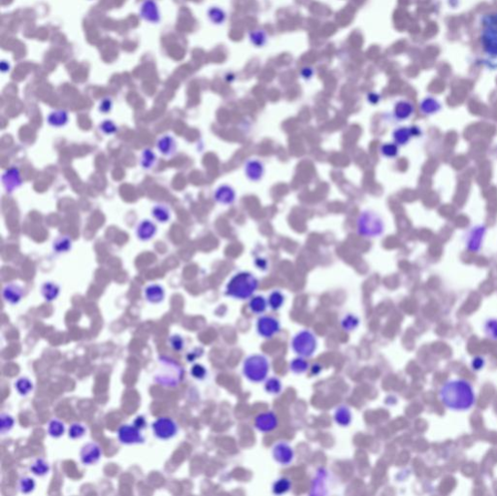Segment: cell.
<instances>
[{
  "label": "cell",
  "instance_id": "25",
  "mask_svg": "<svg viewBox=\"0 0 497 496\" xmlns=\"http://www.w3.org/2000/svg\"><path fill=\"white\" fill-rule=\"evenodd\" d=\"M335 422L341 426H348L351 421V411L346 407H340L335 412Z\"/></svg>",
  "mask_w": 497,
  "mask_h": 496
},
{
  "label": "cell",
  "instance_id": "29",
  "mask_svg": "<svg viewBox=\"0 0 497 496\" xmlns=\"http://www.w3.org/2000/svg\"><path fill=\"white\" fill-rule=\"evenodd\" d=\"M86 433H87L86 426L80 423H72L68 429V436L73 440L84 437Z\"/></svg>",
  "mask_w": 497,
  "mask_h": 496
},
{
  "label": "cell",
  "instance_id": "1",
  "mask_svg": "<svg viewBox=\"0 0 497 496\" xmlns=\"http://www.w3.org/2000/svg\"><path fill=\"white\" fill-rule=\"evenodd\" d=\"M442 402L453 411H467L475 403V394L472 386L463 380L447 382L440 391Z\"/></svg>",
  "mask_w": 497,
  "mask_h": 496
},
{
  "label": "cell",
  "instance_id": "18",
  "mask_svg": "<svg viewBox=\"0 0 497 496\" xmlns=\"http://www.w3.org/2000/svg\"><path fill=\"white\" fill-rule=\"evenodd\" d=\"M170 210L167 206L163 204L155 205L152 209V216L158 222L165 223L169 221L171 218Z\"/></svg>",
  "mask_w": 497,
  "mask_h": 496
},
{
  "label": "cell",
  "instance_id": "37",
  "mask_svg": "<svg viewBox=\"0 0 497 496\" xmlns=\"http://www.w3.org/2000/svg\"><path fill=\"white\" fill-rule=\"evenodd\" d=\"M169 344L171 348L176 351H181L184 349V339L182 336L173 335L169 338Z\"/></svg>",
  "mask_w": 497,
  "mask_h": 496
},
{
  "label": "cell",
  "instance_id": "6",
  "mask_svg": "<svg viewBox=\"0 0 497 496\" xmlns=\"http://www.w3.org/2000/svg\"><path fill=\"white\" fill-rule=\"evenodd\" d=\"M178 424L168 417H161L152 423V430L156 437L160 440H169L175 437L178 433Z\"/></svg>",
  "mask_w": 497,
  "mask_h": 496
},
{
  "label": "cell",
  "instance_id": "17",
  "mask_svg": "<svg viewBox=\"0 0 497 496\" xmlns=\"http://www.w3.org/2000/svg\"><path fill=\"white\" fill-rule=\"evenodd\" d=\"M59 286L54 282H46L41 287V294L47 302H52L59 297Z\"/></svg>",
  "mask_w": 497,
  "mask_h": 496
},
{
  "label": "cell",
  "instance_id": "7",
  "mask_svg": "<svg viewBox=\"0 0 497 496\" xmlns=\"http://www.w3.org/2000/svg\"><path fill=\"white\" fill-rule=\"evenodd\" d=\"M117 439L120 444L127 446L145 443V438L142 435L141 430L134 424L120 425L117 429Z\"/></svg>",
  "mask_w": 497,
  "mask_h": 496
},
{
  "label": "cell",
  "instance_id": "12",
  "mask_svg": "<svg viewBox=\"0 0 497 496\" xmlns=\"http://www.w3.org/2000/svg\"><path fill=\"white\" fill-rule=\"evenodd\" d=\"M2 296L5 302L10 305H17L24 297L23 289L16 284H8L3 288Z\"/></svg>",
  "mask_w": 497,
  "mask_h": 496
},
{
  "label": "cell",
  "instance_id": "36",
  "mask_svg": "<svg viewBox=\"0 0 497 496\" xmlns=\"http://www.w3.org/2000/svg\"><path fill=\"white\" fill-rule=\"evenodd\" d=\"M190 374L195 379L203 380L207 375V370L201 364H194L190 369Z\"/></svg>",
  "mask_w": 497,
  "mask_h": 496
},
{
  "label": "cell",
  "instance_id": "22",
  "mask_svg": "<svg viewBox=\"0 0 497 496\" xmlns=\"http://www.w3.org/2000/svg\"><path fill=\"white\" fill-rule=\"evenodd\" d=\"M65 432V425L58 419H53L48 424V433L51 437H61Z\"/></svg>",
  "mask_w": 497,
  "mask_h": 496
},
{
  "label": "cell",
  "instance_id": "24",
  "mask_svg": "<svg viewBox=\"0 0 497 496\" xmlns=\"http://www.w3.org/2000/svg\"><path fill=\"white\" fill-rule=\"evenodd\" d=\"M15 388L19 394L22 396H27L33 391V384L29 378L21 377L16 381Z\"/></svg>",
  "mask_w": 497,
  "mask_h": 496
},
{
  "label": "cell",
  "instance_id": "10",
  "mask_svg": "<svg viewBox=\"0 0 497 496\" xmlns=\"http://www.w3.org/2000/svg\"><path fill=\"white\" fill-rule=\"evenodd\" d=\"M272 454L274 459L282 465H288L293 461V450L287 443L281 442L274 446Z\"/></svg>",
  "mask_w": 497,
  "mask_h": 496
},
{
  "label": "cell",
  "instance_id": "30",
  "mask_svg": "<svg viewBox=\"0 0 497 496\" xmlns=\"http://www.w3.org/2000/svg\"><path fill=\"white\" fill-rule=\"evenodd\" d=\"M36 482L33 478L30 477H22L19 480V489L23 493H30L35 489Z\"/></svg>",
  "mask_w": 497,
  "mask_h": 496
},
{
  "label": "cell",
  "instance_id": "34",
  "mask_svg": "<svg viewBox=\"0 0 497 496\" xmlns=\"http://www.w3.org/2000/svg\"><path fill=\"white\" fill-rule=\"evenodd\" d=\"M284 300H285V298L281 292H274L270 294L268 303L273 310H278L279 308H281L283 305Z\"/></svg>",
  "mask_w": 497,
  "mask_h": 496
},
{
  "label": "cell",
  "instance_id": "32",
  "mask_svg": "<svg viewBox=\"0 0 497 496\" xmlns=\"http://www.w3.org/2000/svg\"><path fill=\"white\" fill-rule=\"evenodd\" d=\"M247 173L253 180H258L263 174V167L258 161H251L247 165Z\"/></svg>",
  "mask_w": 497,
  "mask_h": 496
},
{
  "label": "cell",
  "instance_id": "19",
  "mask_svg": "<svg viewBox=\"0 0 497 496\" xmlns=\"http://www.w3.org/2000/svg\"><path fill=\"white\" fill-rule=\"evenodd\" d=\"M50 464L45 460L44 458H37L30 465V470L32 474L38 477H44L50 472Z\"/></svg>",
  "mask_w": 497,
  "mask_h": 496
},
{
  "label": "cell",
  "instance_id": "21",
  "mask_svg": "<svg viewBox=\"0 0 497 496\" xmlns=\"http://www.w3.org/2000/svg\"><path fill=\"white\" fill-rule=\"evenodd\" d=\"M215 198L217 201L222 204L231 203L234 199L233 190L226 186H222L216 191Z\"/></svg>",
  "mask_w": 497,
  "mask_h": 496
},
{
  "label": "cell",
  "instance_id": "26",
  "mask_svg": "<svg viewBox=\"0 0 497 496\" xmlns=\"http://www.w3.org/2000/svg\"><path fill=\"white\" fill-rule=\"evenodd\" d=\"M156 161H157V156L155 155V153L152 150L146 149L145 151H143V153L141 155V159H140V164L144 169H146V170L152 169L154 167Z\"/></svg>",
  "mask_w": 497,
  "mask_h": 496
},
{
  "label": "cell",
  "instance_id": "40",
  "mask_svg": "<svg viewBox=\"0 0 497 496\" xmlns=\"http://www.w3.org/2000/svg\"><path fill=\"white\" fill-rule=\"evenodd\" d=\"M357 324H358L357 319L352 317V316H348L347 318H345V320L343 321V327L347 330L353 329Z\"/></svg>",
  "mask_w": 497,
  "mask_h": 496
},
{
  "label": "cell",
  "instance_id": "41",
  "mask_svg": "<svg viewBox=\"0 0 497 496\" xmlns=\"http://www.w3.org/2000/svg\"><path fill=\"white\" fill-rule=\"evenodd\" d=\"M409 138V132L407 130H400L395 132V139L399 143H405Z\"/></svg>",
  "mask_w": 497,
  "mask_h": 496
},
{
  "label": "cell",
  "instance_id": "14",
  "mask_svg": "<svg viewBox=\"0 0 497 496\" xmlns=\"http://www.w3.org/2000/svg\"><path fill=\"white\" fill-rule=\"evenodd\" d=\"M3 186L8 192H12L17 190L22 185V178L20 170L16 167L8 169L2 177Z\"/></svg>",
  "mask_w": 497,
  "mask_h": 496
},
{
  "label": "cell",
  "instance_id": "33",
  "mask_svg": "<svg viewBox=\"0 0 497 496\" xmlns=\"http://www.w3.org/2000/svg\"><path fill=\"white\" fill-rule=\"evenodd\" d=\"M308 367H309V364L303 357L295 358L291 362V370L295 374L304 373L305 371H307Z\"/></svg>",
  "mask_w": 497,
  "mask_h": 496
},
{
  "label": "cell",
  "instance_id": "27",
  "mask_svg": "<svg viewBox=\"0 0 497 496\" xmlns=\"http://www.w3.org/2000/svg\"><path fill=\"white\" fill-rule=\"evenodd\" d=\"M15 425L14 418L6 413H2L0 416V432L2 435L11 431Z\"/></svg>",
  "mask_w": 497,
  "mask_h": 496
},
{
  "label": "cell",
  "instance_id": "16",
  "mask_svg": "<svg viewBox=\"0 0 497 496\" xmlns=\"http://www.w3.org/2000/svg\"><path fill=\"white\" fill-rule=\"evenodd\" d=\"M158 149L161 155L165 157H171L176 153L175 139L170 135H164L158 141Z\"/></svg>",
  "mask_w": 497,
  "mask_h": 496
},
{
  "label": "cell",
  "instance_id": "23",
  "mask_svg": "<svg viewBox=\"0 0 497 496\" xmlns=\"http://www.w3.org/2000/svg\"><path fill=\"white\" fill-rule=\"evenodd\" d=\"M72 248V241L68 236H60L53 244V250L57 254H65Z\"/></svg>",
  "mask_w": 497,
  "mask_h": 496
},
{
  "label": "cell",
  "instance_id": "39",
  "mask_svg": "<svg viewBox=\"0 0 497 496\" xmlns=\"http://www.w3.org/2000/svg\"><path fill=\"white\" fill-rule=\"evenodd\" d=\"M484 329L487 335L490 336L493 339H497V321L495 320L487 321L484 325Z\"/></svg>",
  "mask_w": 497,
  "mask_h": 496
},
{
  "label": "cell",
  "instance_id": "4",
  "mask_svg": "<svg viewBox=\"0 0 497 496\" xmlns=\"http://www.w3.org/2000/svg\"><path fill=\"white\" fill-rule=\"evenodd\" d=\"M269 371V362L267 358L261 355L255 354L247 357L243 364L244 376L253 383L263 382L267 377Z\"/></svg>",
  "mask_w": 497,
  "mask_h": 496
},
{
  "label": "cell",
  "instance_id": "42",
  "mask_svg": "<svg viewBox=\"0 0 497 496\" xmlns=\"http://www.w3.org/2000/svg\"><path fill=\"white\" fill-rule=\"evenodd\" d=\"M133 424H134L137 428H139L140 430L145 429L147 425L146 420H145V418H144L143 416H138V417L135 419V421H134V423H133Z\"/></svg>",
  "mask_w": 497,
  "mask_h": 496
},
{
  "label": "cell",
  "instance_id": "3",
  "mask_svg": "<svg viewBox=\"0 0 497 496\" xmlns=\"http://www.w3.org/2000/svg\"><path fill=\"white\" fill-rule=\"evenodd\" d=\"M258 285V280L252 274L247 272L238 273L227 284L225 293L235 299L245 300L257 291Z\"/></svg>",
  "mask_w": 497,
  "mask_h": 496
},
{
  "label": "cell",
  "instance_id": "2",
  "mask_svg": "<svg viewBox=\"0 0 497 496\" xmlns=\"http://www.w3.org/2000/svg\"><path fill=\"white\" fill-rule=\"evenodd\" d=\"M184 374V368L179 362L168 356H161L158 360L154 380L162 387L176 388L182 383Z\"/></svg>",
  "mask_w": 497,
  "mask_h": 496
},
{
  "label": "cell",
  "instance_id": "9",
  "mask_svg": "<svg viewBox=\"0 0 497 496\" xmlns=\"http://www.w3.org/2000/svg\"><path fill=\"white\" fill-rule=\"evenodd\" d=\"M257 330L264 338H271L280 331V323L272 317H263L257 322Z\"/></svg>",
  "mask_w": 497,
  "mask_h": 496
},
{
  "label": "cell",
  "instance_id": "44",
  "mask_svg": "<svg viewBox=\"0 0 497 496\" xmlns=\"http://www.w3.org/2000/svg\"><path fill=\"white\" fill-rule=\"evenodd\" d=\"M197 351H198L197 350H193V351H190V353L188 354V356H187V357H188V360H189L190 362L193 361V360H195V359H196V358H197V357L201 354V351H199L198 353H196Z\"/></svg>",
  "mask_w": 497,
  "mask_h": 496
},
{
  "label": "cell",
  "instance_id": "28",
  "mask_svg": "<svg viewBox=\"0 0 497 496\" xmlns=\"http://www.w3.org/2000/svg\"><path fill=\"white\" fill-rule=\"evenodd\" d=\"M248 306L255 314H262L267 308V302L263 296H256L251 300Z\"/></svg>",
  "mask_w": 497,
  "mask_h": 496
},
{
  "label": "cell",
  "instance_id": "8",
  "mask_svg": "<svg viewBox=\"0 0 497 496\" xmlns=\"http://www.w3.org/2000/svg\"><path fill=\"white\" fill-rule=\"evenodd\" d=\"M102 456V450L96 443H88L84 445L80 452L81 462L86 465H93L97 463Z\"/></svg>",
  "mask_w": 497,
  "mask_h": 496
},
{
  "label": "cell",
  "instance_id": "5",
  "mask_svg": "<svg viewBox=\"0 0 497 496\" xmlns=\"http://www.w3.org/2000/svg\"><path fill=\"white\" fill-rule=\"evenodd\" d=\"M292 347L298 355L309 357L316 351L317 340L313 333L308 330H303L293 337Z\"/></svg>",
  "mask_w": 497,
  "mask_h": 496
},
{
  "label": "cell",
  "instance_id": "13",
  "mask_svg": "<svg viewBox=\"0 0 497 496\" xmlns=\"http://www.w3.org/2000/svg\"><path fill=\"white\" fill-rule=\"evenodd\" d=\"M157 225L150 219L141 220L136 227V236L139 240L147 242L157 234Z\"/></svg>",
  "mask_w": 497,
  "mask_h": 496
},
{
  "label": "cell",
  "instance_id": "43",
  "mask_svg": "<svg viewBox=\"0 0 497 496\" xmlns=\"http://www.w3.org/2000/svg\"><path fill=\"white\" fill-rule=\"evenodd\" d=\"M396 152H397L396 148L393 145H387V146H384L383 148V153L389 157H394L396 154Z\"/></svg>",
  "mask_w": 497,
  "mask_h": 496
},
{
  "label": "cell",
  "instance_id": "35",
  "mask_svg": "<svg viewBox=\"0 0 497 496\" xmlns=\"http://www.w3.org/2000/svg\"><path fill=\"white\" fill-rule=\"evenodd\" d=\"M281 389H282V386H281V383H280V381L278 379L272 378V379L268 380L266 382L265 390L269 394H279L281 392Z\"/></svg>",
  "mask_w": 497,
  "mask_h": 496
},
{
  "label": "cell",
  "instance_id": "38",
  "mask_svg": "<svg viewBox=\"0 0 497 496\" xmlns=\"http://www.w3.org/2000/svg\"><path fill=\"white\" fill-rule=\"evenodd\" d=\"M99 128L104 134H109V135L114 134L117 131V126L110 119H106L105 121H103Z\"/></svg>",
  "mask_w": 497,
  "mask_h": 496
},
{
  "label": "cell",
  "instance_id": "45",
  "mask_svg": "<svg viewBox=\"0 0 497 496\" xmlns=\"http://www.w3.org/2000/svg\"><path fill=\"white\" fill-rule=\"evenodd\" d=\"M482 363H483V360H482V358L478 357V358H476V359L473 361V367L477 369V366L479 365V368H482Z\"/></svg>",
  "mask_w": 497,
  "mask_h": 496
},
{
  "label": "cell",
  "instance_id": "11",
  "mask_svg": "<svg viewBox=\"0 0 497 496\" xmlns=\"http://www.w3.org/2000/svg\"><path fill=\"white\" fill-rule=\"evenodd\" d=\"M256 427L262 432H270L278 425V420L274 413L268 412L259 415L255 421Z\"/></svg>",
  "mask_w": 497,
  "mask_h": 496
},
{
  "label": "cell",
  "instance_id": "20",
  "mask_svg": "<svg viewBox=\"0 0 497 496\" xmlns=\"http://www.w3.org/2000/svg\"><path fill=\"white\" fill-rule=\"evenodd\" d=\"M68 121V115L65 111L52 112L48 117V122L54 128L64 127Z\"/></svg>",
  "mask_w": 497,
  "mask_h": 496
},
{
  "label": "cell",
  "instance_id": "15",
  "mask_svg": "<svg viewBox=\"0 0 497 496\" xmlns=\"http://www.w3.org/2000/svg\"><path fill=\"white\" fill-rule=\"evenodd\" d=\"M144 296L148 302L152 304H159L163 301L165 297V292L161 285L151 284L145 288Z\"/></svg>",
  "mask_w": 497,
  "mask_h": 496
},
{
  "label": "cell",
  "instance_id": "31",
  "mask_svg": "<svg viewBox=\"0 0 497 496\" xmlns=\"http://www.w3.org/2000/svg\"><path fill=\"white\" fill-rule=\"evenodd\" d=\"M291 487H292V481L289 479L282 478L279 479L278 481L273 484V491L276 494H283L288 492L291 489Z\"/></svg>",
  "mask_w": 497,
  "mask_h": 496
}]
</instances>
